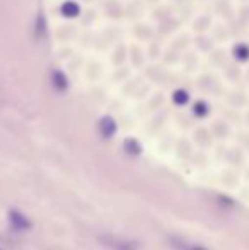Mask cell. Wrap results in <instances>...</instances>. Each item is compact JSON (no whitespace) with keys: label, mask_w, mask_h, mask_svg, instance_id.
Masks as SVG:
<instances>
[{"label":"cell","mask_w":249,"mask_h":250,"mask_svg":"<svg viewBox=\"0 0 249 250\" xmlns=\"http://www.w3.org/2000/svg\"><path fill=\"white\" fill-rule=\"evenodd\" d=\"M99 242L110 250H140V244L130 238L118 237V235H99Z\"/></svg>","instance_id":"1"},{"label":"cell","mask_w":249,"mask_h":250,"mask_svg":"<svg viewBox=\"0 0 249 250\" xmlns=\"http://www.w3.org/2000/svg\"><path fill=\"white\" fill-rule=\"evenodd\" d=\"M9 223L16 231H26L33 227L29 218L24 216L19 209H9Z\"/></svg>","instance_id":"2"},{"label":"cell","mask_w":249,"mask_h":250,"mask_svg":"<svg viewBox=\"0 0 249 250\" xmlns=\"http://www.w3.org/2000/svg\"><path fill=\"white\" fill-rule=\"evenodd\" d=\"M97 129H99V135L103 136V138H111V136L116 133V123H114V119L110 118V116H104L99 121V125H97Z\"/></svg>","instance_id":"3"},{"label":"cell","mask_w":249,"mask_h":250,"mask_svg":"<svg viewBox=\"0 0 249 250\" xmlns=\"http://www.w3.org/2000/svg\"><path fill=\"white\" fill-rule=\"evenodd\" d=\"M123 148L130 157H138V155L142 153V145H140L138 140H135V138H126Z\"/></svg>","instance_id":"4"},{"label":"cell","mask_w":249,"mask_h":250,"mask_svg":"<svg viewBox=\"0 0 249 250\" xmlns=\"http://www.w3.org/2000/svg\"><path fill=\"white\" fill-rule=\"evenodd\" d=\"M51 82H53V87L58 92H63V90H67V87H68L67 77L63 75L62 72H58V70H55V72L51 73Z\"/></svg>","instance_id":"5"},{"label":"cell","mask_w":249,"mask_h":250,"mask_svg":"<svg viewBox=\"0 0 249 250\" xmlns=\"http://www.w3.org/2000/svg\"><path fill=\"white\" fill-rule=\"evenodd\" d=\"M80 12V7L75 2H65L62 5V14L67 17H77Z\"/></svg>","instance_id":"6"},{"label":"cell","mask_w":249,"mask_h":250,"mask_svg":"<svg viewBox=\"0 0 249 250\" xmlns=\"http://www.w3.org/2000/svg\"><path fill=\"white\" fill-rule=\"evenodd\" d=\"M46 33V21H45L43 14L36 17V29H34V34H36V40H41Z\"/></svg>","instance_id":"7"},{"label":"cell","mask_w":249,"mask_h":250,"mask_svg":"<svg viewBox=\"0 0 249 250\" xmlns=\"http://www.w3.org/2000/svg\"><path fill=\"white\" fill-rule=\"evenodd\" d=\"M174 102H176V104H186L188 94L184 92V90H176V92H174Z\"/></svg>","instance_id":"8"},{"label":"cell","mask_w":249,"mask_h":250,"mask_svg":"<svg viewBox=\"0 0 249 250\" xmlns=\"http://www.w3.org/2000/svg\"><path fill=\"white\" fill-rule=\"evenodd\" d=\"M195 112L198 116H203L206 112V107H205V104H202V102H200V104H196L195 105Z\"/></svg>","instance_id":"9"},{"label":"cell","mask_w":249,"mask_h":250,"mask_svg":"<svg viewBox=\"0 0 249 250\" xmlns=\"http://www.w3.org/2000/svg\"><path fill=\"white\" fill-rule=\"evenodd\" d=\"M184 250H208L205 247H202V245H183Z\"/></svg>","instance_id":"10"},{"label":"cell","mask_w":249,"mask_h":250,"mask_svg":"<svg viewBox=\"0 0 249 250\" xmlns=\"http://www.w3.org/2000/svg\"><path fill=\"white\" fill-rule=\"evenodd\" d=\"M0 250H2V249H0Z\"/></svg>","instance_id":"11"}]
</instances>
